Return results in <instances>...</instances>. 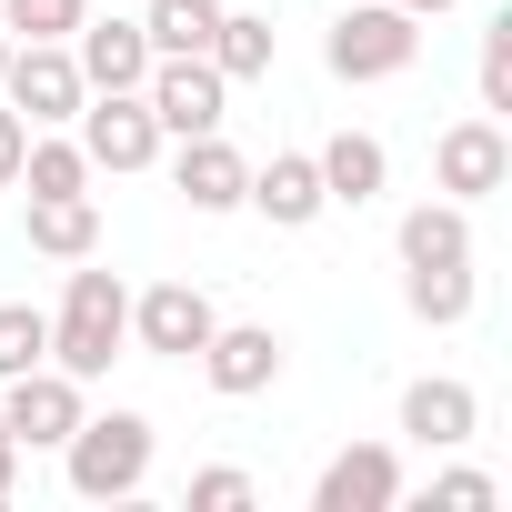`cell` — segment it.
Masks as SVG:
<instances>
[{"mask_svg": "<svg viewBox=\"0 0 512 512\" xmlns=\"http://www.w3.org/2000/svg\"><path fill=\"white\" fill-rule=\"evenodd\" d=\"M0 422H11V442H21V452H61V442L81 432V382H71L61 362L11 372V402H0Z\"/></svg>", "mask_w": 512, "mask_h": 512, "instance_id": "obj_8", "label": "cell"}, {"mask_svg": "<svg viewBox=\"0 0 512 512\" xmlns=\"http://www.w3.org/2000/svg\"><path fill=\"white\" fill-rule=\"evenodd\" d=\"M492 502H502L492 472H442V482H432V512H492Z\"/></svg>", "mask_w": 512, "mask_h": 512, "instance_id": "obj_27", "label": "cell"}, {"mask_svg": "<svg viewBox=\"0 0 512 512\" xmlns=\"http://www.w3.org/2000/svg\"><path fill=\"white\" fill-rule=\"evenodd\" d=\"M181 502H191V512H251V502H262V482H251L241 462H211V472H191Z\"/></svg>", "mask_w": 512, "mask_h": 512, "instance_id": "obj_25", "label": "cell"}, {"mask_svg": "<svg viewBox=\"0 0 512 512\" xmlns=\"http://www.w3.org/2000/svg\"><path fill=\"white\" fill-rule=\"evenodd\" d=\"M191 362H201V382H211L221 402H251V392L282 382V332H272V322H211V342H201Z\"/></svg>", "mask_w": 512, "mask_h": 512, "instance_id": "obj_7", "label": "cell"}, {"mask_svg": "<svg viewBox=\"0 0 512 512\" xmlns=\"http://www.w3.org/2000/svg\"><path fill=\"white\" fill-rule=\"evenodd\" d=\"M472 422H482V402H472V382H452V372H422V382L402 392V432H412L422 452L472 442Z\"/></svg>", "mask_w": 512, "mask_h": 512, "instance_id": "obj_15", "label": "cell"}, {"mask_svg": "<svg viewBox=\"0 0 512 512\" xmlns=\"http://www.w3.org/2000/svg\"><path fill=\"white\" fill-rule=\"evenodd\" d=\"M472 262V201H412L402 211V272Z\"/></svg>", "mask_w": 512, "mask_h": 512, "instance_id": "obj_17", "label": "cell"}, {"mask_svg": "<svg viewBox=\"0 0 512 512\" xmlns=\"http://www.w3.org/2000/svg\"><path fill=\"white\" fill-rule=\"evenodd\" d=\"M121 342H131V292H121V272H71V292H61V312H51V362L71 372V382H101L111 362H121Z\"/></svg>", "mask_w": 512, "mask_h": 512, "instance_id": "obj_1", "label": "cell"}, {"mask_svg": "<svg viewBox=\"0 0 512 512\" xmlns=\"http://www.w3.org/2000/svg\"><path fill=\"white\" fill-rule=\"evenodd\" d=\"M211 322H221V312H211L201 282H151V292L131 302V342L161 352V362H191V352L211 342Z\"/></svg>", "mask_w": 512, "mask_h": 512, "instance_id": "obj_10", "label": "cell"}, {"mask_svg": "<svg viewBox=\"0 0 512 512\" xmlns=\"http://www.w3.org/2000/svg\"><path fill=\"white\" fill-rule=\"evenodd\" d=\"M221 71H211V51H161L151 61V81H141V101H151V121H161V141H191V131H221Z\"/></svg>", "mask_w": 512, "mask_h": 512, "instance_id": "obj_5", "label": "cell"}, {"mask_svg": "<svg viewBox=\"0 0 512 512\" xmlns=\"http://www.w3.org/2000/svg\"><path fill=\"white\" fill-rule=\"evenodd\" d=\"M0 71H11V31H0Z\"/></svg>", "mask_w": 512, "mask_h": 512, "instance_id": "obj_31", "label": "cell"}, {"mask_svg": "<svg viewBox=\"0 0 512 512\" xmlns=\"http://www.w3.org/2000/svg\"><path fill=\"white\" fill-rule=\"evenodd\" d=\"M81 11H91V0H0V31H21V41H71Z\"/></svg>", "mask_w": 512, "mask_h": 512, "instance_id": "obj_24", "label": "cell"}, {"mask_svg": "<svg viewBox=\"0 0 512 512\" xmlns=\"http://www.w3.org/2000/svg\"><path fill=\"white\" fill-rule=\"evenodd\" d=\"M432 181H442V201H492V191L512 181L502 121H492V111H482V121H452V131L432 141Z\"/></svg>", "mask_w": 512, "mask_h": 512, "instance_id": "obj_9", "label": "cell"}, {"mask_svg": "<svg viewBox=\"0 0 512 512\" xmlns=\"http://www.w3.org/2000/svg\"><path fill=\"white\" fill-rule=\"evenodd\" d=\"M61 452H71V492L81 502H131L151 482V422L141 412H81V432Z\"/></svg>", "mask_w": 512, "mask_h": 512, "instance_id": "obj_2", "label": "cell"}, {"mask_svg": "<svg viewBox=\"0 0 512 512\" xmlns=\"http://www.w3.org/2000/svg\"><path fill=\"white\" fill-rule=\"evenodd\" d=\"M21 181H31V201H61V191H91V161H81V141H31Z\"/></svg>", "mask_w": 512, "mask_h": 512, "instance_id": "obj_22", "label": "cell"}, {"mask_svg": "<svg viewBox=\"0 0 512 512\" xmlns=\"http://www.w3.org/2000/svg\"><path fill=\"white\" fill-rule=\"evenodd\" d=\"M11 482H21V442H11V422H0V502H11Z\"/></svg>", "mask_w": 512, "mask_h": 512, "instance_id": "obj_29", "label": "cell"}, {"mask_svg": "<svg viewBox=\"0 0 512 512\" xmlns=\"http://www.w3.org/2000/svg\"><path fill=\"white\" fill-rule=\"evenodd\" d=\"M171 191H181L191 211H241V191H251V161H241L221 131H191V141H181V161H171Z\"/></svg>", "mask_w": 512, "mask_h": 512, "instance_id": "obj_13", "label": "cell"}, {"mask_svg": "<svg viewBox=\"0 0 512 512\" xmlns=\"http://www.w3.org/2000/svg\"><path fill=\"white\" fill-rule=\"evenodd\" d=\"M482 111H512V11L482 31Z\"/></svg>", "mask_w": 512, "mask_h": 512, "instance_id": "obj_26", "label": "cell"}, {"mask_svg": "<svg viewBox=\"0 0 512 512\" xmlns=\"http://www.w3.org/2000/svg\"><path fill=\"white\" fill-rule=\"evenodd\" d=\"M322 61H332V81H402V71L422 61V21L392 11V0H362V11L332 21Z\"/></svg>", "mask_w": 512, "mask_h": 512, "instance_id": "obj_3", "label": "cell"}, {"mask_svg": "<svg viewBox=\"0 0 512 512\" xmlns=\"http://www.w3.org/2000/svg\"><path fill=\"white\" fill-rule=\"evenodd\" d=\"M402 302H412V322H432V332L472 322V262H442V272H402Z\"/></svg>", "mask_w": 512, "mask_h": 512, "instance_id": "obj_19", "label": "cell"}, {"mask_svg": "<svg viewBox=\"0 0 512 512\" xmlns=\"http://www.w3.org/2000/svg\"><path fill=\"white\" fill-rule=\"evenodd\" d=\"M402 502V452L392 442H342L312 482V512H392Z\"/></svg>", "mask_w": 512, "mask_h": 512, "instance_id": "obj_11", "label": "cell"}, {"mask_svg": "<svg viewBox=\"0 0 512 512\" xmlns=\"http://www.w3.org/2000/svg\"><path fill=\"white\" fill-rule=\"evenodd\" d=\"M251 211H262L272 231H302V221H322L332 201H322V171H312V151H272L262 171H251V191H241Z\"/></svg>", "mask_w": 512, "mask_h": 512, "instance_id": "obj_14", "label": "cell"}, {"mask_svg": "<svg viewBox=\"0 0 512 512\" xmlns=\"http://www.w3.org/2000/svg\"><path fill=\"white\" fill-rule=\"evenodd\" d=\"M71 61H81V81H91V91H141L161 51H151V31H141V21H121V11H111V21H81V51H71Z\"/></svg>", "mask_w": 512, "mask_h": 512, "instance_id": "obj_12", "label": "cell"}, {"mask_svg": "<svg viewBox=\"0 0 512 512\" xmlns=\"http://www.w3.org/2000/svg\"><path fill=\"white\" fill-rule=\"evenodd\" d=\"M211 71H221V81H262V71H272V21H262V11H221Z\"/></svg>", "mask_w": 512, "mask_h": 512, "instance_id": "obj_20", "label": "cell"}, {"mask_svg": "<svg viewBox=\"0 0 512 512\" xmlns=\"http://www.w3.org/2000/svg\"><path fill=\"white\" fill-rule=\"evenodd\" d=\"M41 362H51V312L0 302V382H11V372H41Z\"/></svg>", "mask_w": 512, "mask_h": 512, "instance_id": "obj_23", "label": "cell"}, {"mask_svg": "<svg viewBox=\"0 0 512 512\" xmlns=\"http://www.w3.org/2000/svg\"><path fill=\"white\" fill-rule=\"evenodd\" d=\"M0 101H11L31 131H51V121H71L81 101H91V81H81V61L61 51V41H11V71H0Z\"/></svg>", "mask_w": 512, "mask_h": 512, "instance_id": "obj_4", "label": "cell"}, {"mask_svg": "<svg viewBox=\"0 0 512 512\" xmlns=\"http://www.w3.org/2000/svg\"><path fill=\"white\" fill-rule=\"evenodd\" d=\"M151 51H211V31H221V0H151Z\"/></svg>", "mask_w": 512, "mask_h": 512, "instance_id": "obj_21", "label": "cell"}, {"mask_svg": "<svg viewBox=\"0 0 512 512\" xmlns=\"http://www.w3.org/2000/svg\"><path fill=\"white\" fill-rule=\"evenodd\" d=\"M21 231H31V251H51V262H91V251H101V211H91V191L31 201V211H21Z\"/></svg>", "mask_w": 512, "mask_h": 512, "instance_id": "obj_18", "label": "cell"}, {"mask_svg": "<svg viewBox=\"0 0 512 512\" xmlns=\"http://www.w3.org/2000/svg\"><path fill=\"white\" fill-rule=\"evenodd\" d=\"M71 121H81V161L91 171H151L161 161V121H151L141 91H91Z\"/></svg>", "mask_w": 512, "mask_h": 512, "instance_id": "obj_6", "label": "cell"}, {"mask_svg": "<svg viewBox=\"0 0 512 512\" xmlns=\"http://www.w3.org/2000/svg\"><path fill=\"white\" fill-rule=\"evenodd\" d=\"M21 151H31V121L0 101V181H21Z\"/></svg>", "mask_w": 512, "mask_h": 512, "instance_id": "obj_28", "label": "cell"}, {"mask_svg": "<svg viewBox=\"0 0 512 512\" xmlns=\"http://www.w3.org/2000/svg\"><path fill=\"white\" fill-rule=\"evenodd\" d=\"M392 11H412V21H442V11H452V0H392Z\"/></svg>", "mask_w": 512, "mask_h": 512, "instance_id": "obj_30", "label": "cell"}, {"mask_svg": "<svg viewBox=\"0 0 512 512\" xmlns=\"http://www.w3.org/2000/svg\"><path fill=\"white\" fill-rule=\"evenodd\" d=\"M312 171H322V201L362 211V201H382V181H392V151H382L372 131H332V141L312 151Z\"/></svg>", "mask_w": 512, "mask_h": 512, "instance_id": "obj_16", "label": "cell"}]
</instances>
